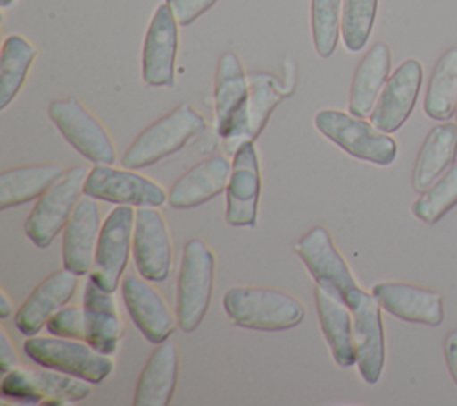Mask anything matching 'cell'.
Returning <instances> with one entry per match:
<instances>
[{"label": "cell", "mask_w": 457, "mask_h": 406, "mask_svg": "<svg viewBox=\"0 0 457 406\" xmlns=\"http://www.w3.org/2000/svg\"><path fill=\"white\" fill-rule=\"evenodd\" d=\"M223 309L236 326L255 331H284L305 318V306L296 297L262 286H234L227 290Z\"/></svg>", "instance_id": "6da1fadb"}, {"label": "cell", "mask_w": 457, "mask_h": 406, "mask_svg": "<svg viewBox=\"0 0 457 406\" xmlns=\"http://www.w3.org/2000/svg\"><path fill=\"white\" fill-rule=\"evenodd\" d=\"M204 129V116L191 104L184 102L150 123L125 150L121 165L125 168L150 166L184 148Z\"/></svg>", "instance_id": "7a4b0ae2"}, {"label": "cell", "mask_w": 457, "mask_h": 406, "mask_svg": "<svg viewBox=\"0 0 457 406\" xmlns=\"http://www.w3.org/2000/svg\"><path fill=\"white\" fill-rule=\"evenodd\" d=\"M295 252L303 261L316 286L339 299L350 311L359 304L366 290L357 284L346 261L336 249L330 233L323 225H314L296 240Z\"/></svg>", "instance_id": "3957f363"}, {"label": "cell", "mask_w": 457, "mask_h": 406, "mask_svg": "<svg viewBox=\"0 0 457 406\" xmlns=\"http://www.w3.org/2000/svg\"><path fill=\"white\" fill-rule=\"evenodd\" d=\"M314 125L325 138L352 157L382 166L391 165L396 157V141L387 132L377 129L371 122L352 113L321 109L314 116Z\"/></svg>", "instance_id": "277c9868"}, {"label": "cell", "mask_w": 457, "mask_h": 406, "mask_svg": "<svg viewBox=\"0 0 457 406\" xmlns=\"http://www.w3.org/2000/svg\"><path fill=\"white\" fill-rule=\"evenodd\" d=\"M214 286V254L211 247L191 238L184 245L179 283H177V326L182 331H195L204 320Z\"/></svg>", "instance_id": "5b68a950"}, {"label": "cell", "mask_w": 457, "mask_h": 406, "mask_svg": "<svg viewBox=\"0 0 457 406\" xmlns=\"http://www.w3.org/2000/svg\"><path fill=\"white\" fill-rule=\"evenodd\" d=\"M23 351L34 363L71 374L91 385L102 383L114 367L107 354H102L87 342L55 334L46 338L29 336Z\"/></svg>", "instance_id": "8992f818"}, {"label": "cell", "mask_w": 457, "mask_h": 406, "mask_svg": "<svg viewBox=\"0 0 457 406\" xmlns=\"http://www.w3.org/2000/svg\"><path fill=\"white\" fill-rule=\"evenodd\" d=\"M86 179L87 172L84 166L79 165L68 168L39 197L37 204L25 220V234L34 245L41 249L48 247L66 227L75 206L80 200V191H84Z\"/></svg>", "instance_id": "52a82bcc"}, {"label": "cell", "mask_w": 457, "mask_h": 406, "mask_svg": "<svg viewBox=\"0 0 457 406\" xmlns=\"http://www.w3.org/2000/svg\"><path fill=\"white\" fill-rule=\"evenodd\" d=\"M91 383L55 368H12L4 374L2 395L25 404H71L91 393Z\"/></svg>", "instance_id": "ba28073f"}, {"label": "cell", "mask_w": 457, "mask_h": 406, "mask_svg": "<svg viewBox=\"0 0 457 406\" xmlns=\"http://www.w3.org/2000/svg\"><path fill=\"white\" fill-rule=\"evenodd\" d=\"M48 118L64 140L95 165H111L116 150L104 125L75 98H57L48 104Z\"/></svg>", "instance_id": "9c48e42d"}, {"label": "cell", "mask_w": 457, "mask_h": 406, "mask_svg": "<svg viewBox=\"0 0 457 406\" xmlns=\"http://www.w3.org/2000/svg\"><path fill=\"white\" fill-rule=\"evenodd\" d=\"M248 86L245 104L234 116L227 132L221 136L225 150L232 156L243 143L253 141L261 134L273 109L293 91L291 86L287 88L277 77L264 72L250 73Z\"/></svg>", "instance_id": "30bf717a"}, {"label": "cell", "mask_w": 457, "mask_h": 406, "mask_svg": "<svg viewBox=\"0 0 457 406\" xmlns=\"http://www.w3.org/2000/svg\"><path fill=\"white\" fill-rule=\"evenodd\" d=\"M134 224L136 213L130 206L121 204L107 215L100 229L89 279L107 292L116 290L127 268L134 238Z\"/></svg>", "instance_id": "8fae6325"}, {"label": "cell", "mask_w": 457, "mask_h": 406, "mask_svg": "<svg viewBox=\"0 0 457 406\" xmlns=\"http://www.w3.org/2000/svg\"><path fill=\"white\" fill-rule=\"evenodd\" d=\"M84 195L96 200L123 206L159 207L168 200L162 186L132 170L112 168L111 165H95L87 173Z\"/></svg>", "instance_id": "7c38bea8"}, {"label": "cell", "mask_w": 457, "mask_h": 406, "mask_svg": "<svg viewBox=\"0 0 457 406\" xmlns=\"http://www.w3.org/2000/svg\"><path fill=\"white\" fill-rule=\"evenodd\" d=\"M261 197V165L253 141L243 143L232 159L227 184L225 220L232 227H252L257 220Z\"/></svg>", "instance_id": "4fadbf2b"}, {"label": "cell", "mask_w": 457, "mask_h": 406, "mask_svg": "<svg viewBox=\"0 0 457 406\" xmlns=\"http://www.w3.org/2000/svg\"><path fill=\"white\" fill-rule=\"evenodd\" d=\"M132 254L136 268L145 279L161 283L170 275L171 238L162 215L152 206L136 211Z\"/></svg>", "instance_id": "5bb4252c"}, {"label": "cell", "mask_w": 457, "mask_h": 406, "mask_svg": "<svg viewBox=\"0 0 457 406\" xmlns=\"http://www.w3.org/2000/svg\"><path fill=\"white\" fill-rule=\"evenodd\" d=\"M179 48V21L164 2L157 5L143 45V80L148 86H171L175 79V57Z\"/></svg>", "instance_id": "9a60e30c"}, {"label": "cell", "mask_w": 457, "mask_h": 406, "mask_svg": "<svg viewBox=\"0 0 457 406\" xmlns=\"http://www.w3.org/2000/svg\"><path fill=\"white\" fill-rule=\"evenodd\" d=\"M423 82V66L418 59L403 61L387 79L371 114L370 122L391 134L398 131L411 116Z\"/></svg>", "instance_id": "2e32d148"}, {"label": "cell", "mask_w": 457, "mask_h": 406, "mask_svg": "<svg viewBox=\"0 0 457 406\" xmlns=\"http://www.w3.org/2000/svg\"><path fill=\"white\" fill-rule=\"evenodd\" d=\"M121 295L132 322L148 342L157 345L168 340L175 329V318L148 279L129 274L121 281Z\"/></svg>", "instance_id": "e0dca14e"}, {"label": "cell", "mask_w": 457, "mask_h": 406, "mask_svg": "<svg viewBox=\"0 0 457 406\" xmlns=\"http://www.w3.org/2000/svg\"><path fill=\"white\" fill-rule=\"evenodd\" d=\"M380 302L370 292H366L359 304L352 309L353 315V342L357 354V368L361 377L368 385H375L384 368L386 343Z\"/></svg>", "instance_id": "ac0fdd59"}, {"label": "cell", "mask_w": 457, "mask_h": 406, "mask_svg": "<svg viewBox=\"0 0 457 406\" xmlns=\"http://www.w3.org/2000/svg\"><path fill=\"white\" fill-rule=\"evenodd\" d=\"M79 274L62 268L52 272L39 283L29 299L20 306L14 317V326L25 336H34L43 326L73 297L79 286Z\"/></svg>", "instance_id": "d6986e66"}, {"label": "cell", "mask_w": 457, "mask_h": 406, "mask_svg": "<svg viewBox=\"0 0 457 406\" xmlns=\"http://www.w3.org/2000/svg\"><path fill=\"white\" fill-rule=\"evenodd\" d=\"M371 293L387 313L400 320L436 327L445 318L443 297L439 292L411 283L384 281L377 283Z\"/></svg>", "instance_id": "ffe728a7"}, {"label": "cell", "mask_w": 457, "mask_h": 406, "mask_svg": "<svg viewBox=\"0 0 457 406\" xmlns=\"http://www.w3.org/2000/svg\"><path fill=\"white\" fill-rule=\"evenodd\" d=\"M100 207L96 199L86 195L75 206L62 234V263L64 268L86 275L95 263L96 243L100 236Z\"/></svg>", "instance_id": "44dd1931"}, {"label": "cell", "mask_w": 457, "mask_h": 406, "mask_svg": "<svg viewBox=\"0 0 457 406\" xmlns=\"http://www.w3.org/2000/svg\"><path fill=\"white\" fill-rule=\"evenodd\" d=\"M232 165L223 154H214L184 172L168 191L173 209H191L227 190Z\"/></svg>", "instance_id": "7402d4cb"}, {"label": "cell", "mask_w": 457, "mask_h": 406, "mask_svg": "<svg viewBox=\"0 0 457 406\" xmlns=\"http://www.w3.org/2000/svg\"><path fill=\"white\" fill-rule=\"evenodd\" d=\"M82 308L86 320V342L102 354H114L123 336V322L111 292L100 288L93 279H89L84 290Z\"/></svg>", "instance_id": "603a6c76"}, {"label": "cell", "mask_w": 457, "mask_h": 406, "mask_svg": "<svg viewBox=\"0 0 457 406\" xmlns=\"http://www.w3.org/2000/svg\"><path fill=\"white\" fill-rule=\"evenodd\" d=\"M179 349L173 342L157 343L143 372L139 374L134 404L136 406H166L170 404L179 377Z\"/></svg>", "instance_id": "cb8c5ba5"}, {"label": "cell", "mask_w": 457, "mask_h": 406, "mask_svg": "<svg viewBox=\"0 0 457 406\" xmlns=\"http://www.w3.org/2000/svg\"><path fill=\"white\" fill-rule=\"evenodd\" d=\"M314 299L320 326L334 361L341 368L353 367L357 363V354L353 342V315L350 308L320 286L314 288Z\"/></svg>", "instance_id": "d4e9b609"}, {"label": "cell", "mask_w": 457, "mask_h": 406, "mask_svg": "<svg viewBox=\"0 0 457 406\" xmlns=\"http://www.w3.org/2000/svg\"><path fill=\"white\" fill-rule=\"evenodd\" d=\"M391 70V52L386 43H375L361 59L350 86L348 111L355 116H370Z\"/></svg>", "instance_id": "484cf974"}, {"label": "cell", "mask_w": 457, "mask_h": 406, "mask_svg": "<svg viewBox=\"0 0 457 406\" xmlns=\"http://www.w3.org/2000/svg\"><path fill=\"white\" fill-rule=\"evenodd\" d=\"M457 156V125L452 122L436 125L427 134L412 170V188L427 191L436 179L446 172Z\"/></svg>", "instance_id": "4316f807"}, {"label": "cell", "mask_w": 457, "mask_h": 406, "mask_svg": "<svg viewBox=\"0 0 457 406\" xmlns=\"http://www.w3.org/2000/svg\"><path fill=\"white\" fill-rule=\"evenodd\" d=\"M248 75L234 52H223L214 79L216 131L223 136L248 97Z\"/></svg>", "instance_id": "83f0119b"}, {"label": "cell", "mask_w": 457, "mask_h": 406, "mask_svg": "<svg viewBox=\"0 0 457 406\" xmlns=\"http://www.w3.org/2000/svg\"><path fill=\"white\" fill-rule=\"evenodd\" d=\"M62 173L59 165H27L4 170L0 173V209L41 197Z\"/></svg>", "instance_id": "f1b7e54d"}, {"label": "cell", "mask_w": 457, "mask_h": 406, "mask_svg": "<svg viewBox=\"0 0 457 406\" xmlns=\"http://www.w3.org/2000/svg\"><path fill=\"white\" fill-rule=\"evenodd\" d=\"M425 114L445 122L457 109V47L448 48L436 63L423 102Z\"/></svg>", "instance_id": "f546056e"}, {"label": "cell", "mask_w": 457, "mask_h": 406, "mask_svg": "<svg viewBox=\"0 0 457 406\" xmlns=\"http://www.w3.org/2000/svg\"><path fill=\"white\" fill-rule=\"evenodd\" d=\"M36 59V48L20 34H11L2 45L0 57V109H5L21 89Z\"/></svg>", "instance_id": "4dcf8cb0"}, {"label": "cell", "mask_w": 457, "mask_h": 406, "mask_svg": "<svg viewBox=\"0 0 457 406\" xmlns=\"http://www.w3.org/2000/svg\"><path fill=\"white\" fill-rule=\"evenodd\" d=\"M457 204V161L412 204V215L434 225Z\"/></svg>", "instance_id": "1f68e13d"}, {"label": "cell", "mask_w": 457, "mask_h": 406, "mask_svg": "<svg viewBox=\"0 0 457 406\" xmlns=\"http://www.w3.org/2000/svg\"><path fill=\"white\" fill-rule=\"evenodd\" d=\"M343 0H311V36L320 57H330L341 36Z\"/></svg>", "instance_id": "d6a6232c"}, {"label": "cell", "mask_w": 457, "mask_h": 406, "mask_svg": "<svg viewBox=\"0 0 457 406\" xmlns=\"http://www.w3.org/2000/svg\"><path fill=\"white\" fill-rule=\"evenodd\" d=\"M378 0H343L341 9V36L350 52H359L368 43L375 18Z\"/></svg>", "instance_id": "836d02e7"}, {"label": "cell", "mask_w": 457, "mask_h": 406, "mask_svg": "<svg viewBox=\"0 0 457 406\" xmlns=\"http://www.w3.org/2000/svg\"><path fill=\"white\" fill-rule=\"evenodd\" d=\"M50 334L84 340L86 342V320L84 308L80 306H64L61 308L46 324Z\"/></svg>", "instance_id": "e575fe53"}, {"label": "cell", "mask_w": 457, "mask_h": 406, "mask_svg": "<svg viewBox=\"0 0 457 406\" xmlns=\"http://www.w3.org/2000/svg\"><path fill=\"white\" fill-rule=\"evenodd\" d=\"M218 0H166V4L171 7L179 25L186 27L191 25L198 16H202L205 11H209Z\"/></svg>", "instance_id": "d590c367"}, {"label": "cell", "mask_w": 457, "mask_h": 406, "mask_svg": "<svg viewBox=\"0 0 457 406\" xmlns=\"http://www.w3.org/2000/svg\"><path fill=\"white\" fill-rule=\"evenodd\" d=\"M18 365V356H16V349L11 343V338L7 336V333L2 329L0 331V370L4 374L11 372L14 367Z\"/></svg>", "instance_id": "8d00e7d4"}, {"label": "cell", "mask_w": 457, "mask_h": 406, "mask_svg": "<svg viewBox=\"0 0 457 406\" xmlns=\"http://www.w3.org/2000/svg\"><path fill=\"white\" fill-rule=\"evenodd\" d=\"M443 351H445V361H446L448 372H450L452 379H453L455 385H457V329H455V331H450V333L446 334Z\"/></svg>", "instance_id": "74e56055"}, {"label": "cell", "mask_w": 457, "mask_h": 406, "mask_svg": "<svg viewBox=\"0 0 457 406\" xmlns=\"http://www.w3.org/2000/svg\"><path fill=\"white\" fill-rule=\"evenodd\" d=\"M11 304H9V299H7V295L2 292L0 293V317L2 318H7L9 315H11Z\"/></svg>", "instance_id": "f35d334b"}, {"label": "cell", "mask_w": 457, "mask_h": 406, "mask_svg": "<svg viewBox=\"0 0 457 406\" xmlns=\"http://www.w3.org/2000/svg\"><path fill=\"white\" fill-rule=\"evenodd\" d=\"M12 2H14V0H0V5H2V7H9Z\"/></svg>", "instance_id": "ab89813d"}, {"label": "cell", "mask_w": 457, "mask_h": 406, "mask_svg": "<svg viewBox=\"0 0 457 406\" xmlns=\"http://www.w3.org/2000/svg\"><path fill=\"white\" fill-rule=\"evenodd\" d=\"M455 118H457V109H455Z\"/></svg>", "instance_id": "60d3db41"}]
</instances>
